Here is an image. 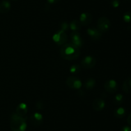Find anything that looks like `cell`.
Masks as SVG:
<instances>
[{"instance_id": "cell-1", "label": "cell", "mask_w": 131, "mask_h": 131, "mask_svg": "<svg viewBox=\"0 0 131 131\" xmlns=\"http://www.w3.org/2000/svg\"><path fill=\"white\" fill-rule=\"evenodd\" d=\"M81 51L79 48L72 43H65L60 50L61 57L65 60H72L77 59L79 57Z\"/></svg>"}, {"instance_id": "cell-2", "label": "cell", "mask_w": 131, "mask_h": 131, "mask_svg": "<svg viewBox=\"0 0 131 131\" xmlns=\"http://www.w3.org/2000/svg\"><path fill=\"white\" fill-rule=\"evenodd\" d=\"M10 124L12 131H25L27 127L25 119L16 113L12 115Z\"/></svg>"}, {"instance_id": "cell-3", "label": "cell", "mask_w": 131, "mask_h": 131, "mask_svg": "<svg viewBox=\"0 0 131 131\" xmlns=\"http://www.w3.org/2000/svg\"><path fill=\"white\" fill-rule=\"evenodd\" d=\"M67 35L64 31L60 30L57 31L52 36V40L58 46L65 44L67 41Z\"/></svg>"}, {"instance_id": "cell-4", "label": "cell", "mask_w": 131, "mask_h": 131, "mask_svg": "<svg viewBox=\"0 0 131 131\" xmlns=\"http://www.w3.org/2000/svg\"><path fill=\"white\" fill-rule=\"evenodd\" d=\"M111 26V22L106 17H101L97 21V29L101 32H106L110 30Z\"/></svg>"}, {"instance_id": "cell-5", "label": "cell", "mask_w": 131, "mask_h": 131, "mask_svg": "<svg viewBox=\"0 0 131 131\" xmlns=\"http://www.w3.org/2000/svg\"><path fill=\"white\" fill-rule=\"evenodd\" d=\"M66 83L70 88L74 89H79L81 87L82 83L81 81L77 77L74 76H70L68 77L66 80Z\"/></svg>"}, {"instance_id": "cell-6", "label": "cell", "mask_w": 131, "mask_h": 131, "mask_svg": "<svg viewBox=\"0 0 131 131\" xmlns=\"http://www.w3.org/2000/svg\"><path fill=\"white\" fill-rule=\"evenodd\" d=\"M96 63H97V61L94 57L88 55L82 60L81 64V66L85 69H90L95 66Z\"/></svg>"}, {"instance_id": "cell-7", "label": "cell", "mask_w": 131, "mask_h": 131, "mask_svg": "<svg viewBox=\"0 0 131 131\" xmlns=\"http://www.w3.org/2000/svg\"><path fill=\"white\" fill-rule=\"evenodd\" d=\"M104 89L109 93H114L117 91L118 84L115 80H108L104 83Z\"/></svg>"}, {"instance_id": "cell-8", "label": "cell", "mask_w": 131, "mask_h": 131, "mask_svg": "<svg viewBox=\"0 0 131 131\" xmlns=\"http://www.w3.org/2000/svg\"><path fill=\"white\" fill-rule=\"evenodd\" d=\"M70 38L72 40V43L75 45L78 48H80L83 46V41L80 33L78 32H72L70 33Z\"/></svg>"}, {"instance_id": "cell-9", "label": "cell", "mask_w": 131, "mask_h": 131, "mask_svg": "<svg viewBox=\"0 0 131 131\" xmlns=\"http://www.w3.org/2000/svg\"><path fill=\"white\" fill-rule=\"evenodd\" d=\"M87 33L93 41H98L102 37V33L97 28L92 27L87 30Z\"/></svg>"}, {"instance_id": "cell-10", "label": "cell", "mask_w": 131, "mask_h": 131, "mask_svg": "<svg viewBox=\"0 0 131 131\" xmlns=\"http://www.w3.org/2000/svg\"><path fill=\"white\" fill-rule=\"evenodd\" d=\"M80 23L81 25L83 26H88L91 23L92 21V15L90 13L88 12H83L81 14L80 17Z\"/></svg>"}, {"instance_id": "cell-11", "label": "cell", "mask_w": 131, "mask_h": 131, "mask_svg": "<svg viewBox=\"0 0 131 131\" xmlns=\"http://www.w3.org/2000/svg\"><path fill=\"white\" fill-rule=\"evenodd\" d=\"M105 105L106 104H105L104 100L101 98H98L93 101L92 107L95 111H101L104 108Z\"/></svg>"}, {"instance_id": "cell-12", "label": "cell", "mask_w": 131, "mask_h": 131, "mask_svg": "<svg viewBox=\"0 0 131 131\" xmlns=\"http://www.w3.org/2000/svg\"><path fill=\"white\" fill-rule=\"evenodd\" d=\"M42 121H43V116L39 113H34L30 117V121L33 125H39L42 123Z\"/></svg>"}, {"instance_id": "cell-13", "label": "cell", "mask_w": 131, "mask_h": 131, "mask_svg": "<svg viewBox=\"0 0 131 131\" xmlns=\"http://www.w3.org/2000/svg\"><path fill=\"white\" fill-rule=\"evenodd\" d=\"M28 113V106L24 103H20L16 108V114L21 117H24Z\"/></svg>"}, {"instance_id": "cell-14", "label": "cell", "mask_w": 131, "mask_h": 131, "mask_svg": "<svg viewBox=\"0 0 131 131\" xmlns=\"http://www.w3.org/2000/svg\"><path fill=\"white\" fill-rule=\"evenodd\" d=\"M11 8V4L8 1H3L0 3V12L6 14L10 11Z\"/></svg>"}, {"instance_id": "cell-15", "label": "cell", "mask_w": 131, "mask_h": 131, "mask_svg": "<svg viewBox=\"0 0 131 131\" xmlns=\"http://www.w3.org/2000/svg\"><path fill=\"white\" fill-rule=\"evenodd\" d=\"M69 28L73 32H78L81 28V24L80 21L76 20V19H74V20L72 21L69 24Z\"/></svg>"}, {"instance_id": "cell-16", "label": "cell", "mask_w": 131, "mask_h": 131, "mask_svg": "<svg viewBox=\"0 0 131 131\" xmlns=\"http://www.w3.org/2000/svg\"><path fill=\"white\" fill-rule=\"evenodd\" d=\"M122 89L127 94L131 93V78H128L124 81L123 83Z\"/></svg>"}, {"instance_id": "cell-17", "label": "cell", "mask_w": 131, "mask_h": 131, "mask_svg": "<svg viewBox=\"0 0 131 131\" xmlns=\"http://www.w3.org/2000/svg\"><path fill=\"white\" fill-rule=\"evenodd\" d=\"M125 114H126L125 109L124 107H118L117 109H115V112H114V115L117 118H124L125 116Z\"/></svg>"}, {"instance_id": "cell-18", "label": "cell", "mask_w": 131, "mask_h": 131, "mask_svg": "<svg viewBox=\"0 0 131 131\" xmlns=\"http://www.w3.org/2000/svg\"><path fill=\"white\" fill-rule=\"evenodd\" d=\"M95 84H96L95 80L93 78H89L85 81L84 86V87H85L86 89L90 90V89H92L95 87Z\"/></svg>"}, {"instance_id": "cell-19", "label": "cell", "mask_w": 131, "mask_h": 131, "mask_svg": "<svg viewBox=\"0 0 131 131\" xmlns=\"http://www.w3.org/2000/svg\"><path fill=\"white\" fill-rule=\"evenodd\" d=\"M124 97L122 94H117L113 98V103L116 105H120L124 102Z\"/></svg>"}, {"instance_id": "cell-20", "label": "cell", "mask_w": 131, "mask_h": 131, "mask_svg": "<svg viewBox=\"0 0 131 131\" xmlns=\"http://www.w3.org/2000/svg\"><path fill=\"white\" fill-rule=\"evenodd\" d=\"M81 67L78 64H74L70 68V72L73 74H78V73H79Z\"/></svg>"}, {"instance_id": "cell-21", "label": "cell", "mask_w": 131, "mask_h": 131, "mask_svg": "<svg viewBox=\"0 0 131 131\" xmlns=\"http://www.w3.org/2000/svg\"><path fill=\"white\" fill-rule=\"evenodd\" d=\"M123 19L125 23H131V12H126L123 15Z\"/></svg>"}, {"instance_id": "cell-22", "label": "cell", "mask_w": 131, "mask_h": 131, "mask_svg": "<svg viewBox=\"0 0 131 131\" xmlns=\"http://www.w3.org/2000/svg\"><path fill=\"white\" fill-rule=\"evenodd\" d=\"M69 24H68L67 22H64V23H61V30L65 32V31H67L68 29H69Z\"/></svg>"}, {"instance_id": "cell-23", "label": "cell", "mask_w": 131, "mask_h": 131, "mask_svg": "<svg viewBox=\"0 0 131 131\" xmlns=\"http://www.w3.org/2000/svg\"><path fill=\"white\" fill-rule=\"evenodd\" d=\"M120 0H112L111 2V5L114 8H118L120 5Z\"/></svg>"}, {"instance_id": "cell-24", "label": "cell", "mask_w": 131, "mask_h": 131, "mask_svg": "<svg viewBox=\"0 0 131 131\" xmlns=\"http://www.w3.org/2000/svg\"><path fill=\"white\" fill-rule=\"evenodd\" d=\"M37 108L38 109H42L43 108V104L42 101H39L37 103Z\"/></svg>"}, {"instance_id": "cell-25", "label": "cell", "mask_w": 131, "mask_h": 131, "mask_svg": "<svg viewBox=\"0 0 131 131\" xmlns=\"http://www.w3.org/2000/svg\"><path fill=\"white\" fill-rule=\"evenodd\" d=\"M121 131H131V127L129 126H125L122 128Z\"/></svg>"}, {"instance_id": "cell-26", "label": "cell", "mask_w": 131, "mask_h": 131, "mask_svg": "<svg viewBox=\"0 0 131 131\" xmlns=\"http://www.w3.org/2000/svg\"><path fill=\"white\" fill-rule=\"evenodd\" d=\"M47 2L50 4H54V3H57L58 2L60 1V0H47Z\"/></svg>"}, {"instance_id": "cell-27", "label": "cell", "mask_w": 131, "mask_h": 131, "mask_svg": "<svg viewBox=\"0 0 131 131\" xmlns=\"http://www.w3.org/2000/svg\"><path fill=\"white\" fill-rule=\"evenodd\" d=\"M127 123H129V125H131V114H129V116H128L127 118Z\"/></svg>"}, {"instance_id": "cell-28", "label": "cell", "mask_w": 131, "mask_h": 131, "mask_svg": "<svg viewBox=\"0 0 131 131\" xmlns=\"http://www.w3.org/2000/svg\"><path fill=\"white\" fill-rule=\"evenodd\" d=\"M127 29H128V30L129 31H130V32H131V26H129L127 28Z\"/></svg>"}, {"instance_id": "cell-29", "label": "cell", "mask_w": 131, "mask_h": 131, "mask_svg": "<svg viewBox=\"0 0 131 131\" xmlns=\"http://www.w3.org/2000/svg\"><path fill=\"white\" fill-rule=\"evenodd\" d=\"M12 1H18V0H12Z\"/></svg>"}, {"instance_id": "cell-30", "label": "cell", "mask_w": 131, "mask_h": 131, "mask_svg": "<svg viewBox=\"0 0 131 131\" xmlns=\"http://www.w3.org/2000/svg\"><path fill=\"white\" fill-rule=\"evenodd\" d=\"M126 1H130V0H126Z\"/></svg>"}]
</instances>
